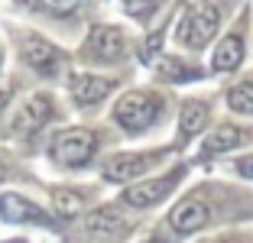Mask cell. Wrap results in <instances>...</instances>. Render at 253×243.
I'll return each instance as SVG.
<instances>
[{"mask_svg": "<svg viewBox=\"0 0 253 243\" xmlns=\"http://www.w3.org/2000/svg\"><path fill=\"white\" fill-rule=\"evenodd\" d=\"M208 221H211V207L201 198L179 201V204L172 207V214H169V224L179 230V234H195V230H201Z\"/></svg>", "mask_w": 253, "mask_h": 243, "instance_id": "obj_6", "label": "cell"}, {"mask_svg": "<svg viewBox=\"0 0 253 243\" xmlns=\"http://www.w3.org/2000/svg\"><path fill=\"white\" fill-rule=\"evenodd\" d=\"M146 243H156V240H146Z\"/></svg>", "mask_w": 253, "mask_h": 243, "instance_id": "obj_23", "label": "cell"}, {"mask_svg": "<svg viewBox=\"0 0 253 243\" xmlns=\"http://www.w3.org/2000/svg\"><path fill=\"white\" fill-rule=\"evenodd\" d=\"M20 49H23V62H26V65H33L39 75H55V72H59L62 55H59V49H55V45H49L45 39L26 36L20 42Z\"/></svg>", "mask_w": 253, "mask_h": 243, "instance_id": "obj_7", "label": "cell"}, {"mask_svg": "<svg viewBox=\"0 0 253 243\" xmlns=\"http://www.w3.org/2000/svg\"><path fill=\"white\" fill-rule=\"evenodd\" d=\"M156 162V156L146 153H130V156H114V159L104 162V178L107 182H130V178H140L143 172Z\"/></svg>", "mask_w": 253, "mask_h": 243, "instance_id": "obj_9", "label": "cell"}, {"mask_svg": "<svg viewBox=\"0 0 253 243\" xmlns=\"http://www.w3.org/2000/svg\"><path fill=\"white\" fill-rule=\"evenodd\" d=\"M240 143V130L237 126H221V130H214L208 136V140H205V153H227V149H234Z\"/></svg>", "mask_w": 253, "mask_h": 243, "instance_id": "obj_16", "label": "cell"}, {"mask_svg": "<svg viewBox=\"0 0 253 243\" xmlns=\"http://www.w3.org/2000/svg\"><path fill=\"white\" fill-rule=\"evenodd\" d=\"M84 55L94 62H117L124 55V36L117 26H94L84 42Z\"/></svg>", "mask_w": 253, "mask_h": 243, "instance_id": "obj_4", "label": "cell"}, {"mask_svg": "<svg viewBox=\"0 0 253 243\" xmlns=\"http://www.w3.org/2000/svg\"><path fill=\"white\" fill-rule=\"evenodd\" d=\"M205 117H208V107L198 101H188L179 114V133L182 136H195V133L205 126Z\"/></svg>", "mask_w": 253, "mask_h": 243, "instance_id": "obj_14", "label": "cell"}, {"mask_svg": "<svg viewBox=\"0 0 253 243\" xmlns=\"http://www.w3.org/2000/svg\"><path fill=\"white\" fill-rule=\"evenodd\" d=\"M0 217L10 224H45V211L23 195H0Z\"/></svg>", "mask_w": 253, "mask_h": 243, "instance_id": "obj_10", "label": "cell"}, {"mask_svg": "<svg viewBox=\"0 0 253 243\" xmlns=\"http://www.w3.org/2000/svg\"><path fill=\"white\" fill-rule=\"evenodd\" d=\"M84 227H88L91 237H104V240H117L120 234H124L126 221L120 217L114 207H97V211L88 214V221H84Z\"/></svg>", "mask_w": 253, "mask_h": 243, "instance_id": "obj_12", "label": "cell"}, {"mask_svg": "<svg viewBox=\"0 0 253 243\" xmlns=\"http://www.w3.org/2000/svg\"><path fill=\"white\" fill-rule=\"evenodd\" d=\"M237 169H240V175H247V178H253V156H244V159L237 162Z\"/></svg>", "mask_w": 253, "mask_h": 243, "instance_id": "obj_20", "label": "cell"}, {"mask_svg": "<svg viewBox=\"0 0 253 243\" xmlns=\"http://www.w3.org/2000/svg\"><path fill=\"white\" fill-rule=\"evenodd\" d=\"M7 101H10V84H7V81H0V111L7 107Z\"/></svg>", "mask_w": 253, "mask_h": 243, "instance_id": "obj_21", "label": "cell"}, {"mask_svg": "<svg viewBox=\"0 0 253 243\" xmlns=\"http://www.w3.org/2000/svg\"><path fill=\"white\" fill-rule=\"evenodd\" d=\"M39 3H42L45 13H52V16H68V13H75V10L82 7L84 0H39Z\"/></svg>", "mask_w": 253, "mask_h": 243, "instance_id": "obj_18", "label": "cell"}, {"mask_svg": "<svg viewBox=\"0 0 253 243\" xmlns=\"http://www.w3.org/2000/svg\"><path fill=\"white\" fill-rule=\"evenodd\" d=\"M240 62H244V39L240 36H224L221 45L214 49V59H211L214 72H234Z\"/></svg>", "mask_w": 253, "mask_h": 243, "instance_id": "obj_13", "label": "cell"}, {"mask_svg": "<svg viewBox=\"0 0 253 243\" xmlns=\"http://www.w3.org/2000/svg\"><path fill=\"white\" fill-rule=\"evenodd\" d=\"M159 107L153 97L140 94V91H133V94H124L117 101V107H114V120H117L124 130L136 133V130H146L153 120H156Z\"/></svg>", "mask_w": 253, "mask_h": 243, "instance_id": "obj_3", "label": "cell"}, {"mask_svg": "<svg viewBox=\"0 0 253 243\" xmlns=\"http://www.w3.org/2000/svg\"><path fill=\"white\" fill-rule=\"evenodd\" d=\"M149 7H153V0H133V3H126V10H130V13H136V16L146 13Z\"/></svg>", "mask_w": 253, "mask_h": 243, "instance_id": "obj_19", "label": "cell"}, {"mask_svg": "<svg viewBox=\"0 0 253 243\" xmlns=\"http://www.w3.org/2000/svg\"><path fill=\"white\" fill-rule=\"evenodd\" d=\"M3 175H7V169H3V165H0V182H3Z\"/></svg>", "mask_w": 253, "mask_h": 243, "instance_id": "obj_22", "label": "cell"}, {"mask_svg": "<svg viewBox=\"0 0 253 243\" xmlns=\"http://www.w3.org/2000/svg\"><path fill=\"white\" fill-rule=\"evenodd\" d=\"M182 169L179 172H169V175L163 178H153V182H143V185H130L124 192V201L126 204H133V207H149V204H159V201L166 198V195L172 192V185L179 182Z\"/></svg>", "mask_w": 253, "mask_h": 243, "instance_id": "obj_5", "label": "cell"}, {"mask_svg": "<svg viewBox=\"0 0 253 243\" xmlns=\"http://www.w3.org/2000/svg\"><path fill=\"white\" fill-rule=\"evenodd\" d=\"M217 7L214 3H208V0H201V3H195L192 10L185 13V20L179 23V39L185 45H205L211 36H214V30H217Z\"/></svg>", "mask_w": 253, "mask_h": 243, "instance_id": "obj_2", "label": "cell"}, {"mask_svg": "<svg viewBox=\"0 0 253 243\" xmlns=\"http://www.w3.org/2000/svg\"><path fill=\"white\" fill-rule=\"evenodd\" d=\"M227 104H231V111H237V114H253V84L250 81H244V84L227 91Z\"/></svg>", "mask_w": 253, "mask_h": 243, "instance_id": "obj_17", "label": "cell"}, {"mask_svg": "<svg viewBox=\"0 0 253 243\" xmlns=\"http://www.w3.org/2000/svg\"><path fill=\"white\" fill-rule=\"evenodd\" d=\"M52 207L59 217H78L84 211V198L72 188H55L52 192Z\"/></svg>", "mask_w": 253, "mask_h": 243, "instance_id": "obj_15", "label": "cell"}, {"mask_svg": "<svg viewBox=\"0 0 253 243\" xmlns=\"http://www.w3.org/2000/svg\"><path fill=\"white\" fill-rule=\"evenodd\" d=\"M111 91H114V81L101 78V75H75L72 78V97L78 104H97Z\"/></svg>", "mask_w": 253, "mask_h": 243, "instance_id": "obj_11", "label": "cell"}, {"mask_svg": "<svg viewBox=\"0 0 253 243\" xmlns=\"http://www.w3.org/2000/svg\"><path fill=\"white\" fill-rule=\"evenodd\" d=\"M52 117V101L45 94H33L30 101H26V107H23L20 114H16L13 120V133L16 136H33L36 130H42L45 120Z\"/></svg>", "mask_w": 253, "mask_h": 243, "instance_id": "obj_8", "label": "cell"}, {"mask_svg": "<svg viewBox=\"0 0 253 243\" xmlns=\"http://www.w3.org/2000/svg\"><path fill=\"white\" fill-rule=\"evenodd\" d=\"M97 140L94 133L84 130V126H75V130H62L52 140V159H59L62 165H84L94 153Z\"/></svg>", "mask_w": 253, "mask_h": 243, "instance_id": "obj_1", "label": "cell"}]
</instances>
